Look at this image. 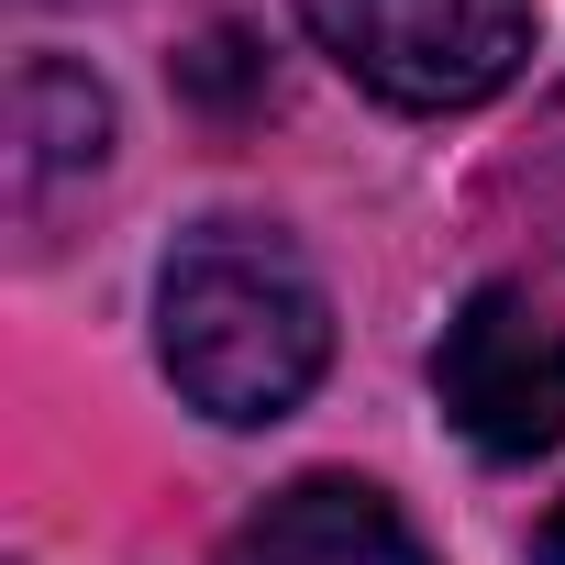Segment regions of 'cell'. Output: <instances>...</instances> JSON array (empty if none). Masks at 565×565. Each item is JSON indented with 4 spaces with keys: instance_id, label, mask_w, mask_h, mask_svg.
<instances>
[{
    "instance_id": "1",
    "label": "cell",
    "mask_w": 565,
    "mask_h": 565,
    "mask_svg": "<svg viewBox=\"0 0 565 565\" xmlns=\"http://www.w3.org/2000/svg\"><path fill=\"white\" fill-rule=\"evenodd\" d=\"M156 355L222 433L289 422L333 366V289L266 222H200L156 266Z\"/></svg>"
},
{
    "instance_id": "2",
    "label": "cell",
    "mask_w": 565,
    "mask_h": 565,
    "mask_svg": "<svg viewBox=\"0 0 565 565\" xmlns=\"http://www.w3.org/2000/svg\"><path fill=\"white\" fill-rule=\"evenodd\" d=\"M311 45L388 111H477L532 67V0H300Z\"/></svg>"
},
{
    "instance_id": "3",
    "label": "cell",
    "mask_w": 565,
    "mask_h": 565,
    "mask_svg": "<svg viewBox=\"0 0 565 565\" xmlns=\"http://www.w3.org/2000/svg\"><path fill=\"white\" fill-rule=\"evenodd\" d=\"M433 388H444V411H455V433L477 455H543L565 433V322H543L532 289L488 277L444 322Z\"/></svg>"
},
{
    "instance_id": "4",
    "label": "cell",
    "mask_w": 565,
    "mask_h": 565,
    "mask_svg": "<svg viewBox=\"0 0 565 565\" xmlns=\"http://www.w3.org/2000/svg\"><path fill=\"white\" fill-rule=\"evenodd\" d=\"M222 565H433V543L411 532V510L366 477H300L277 488L233 543Z\"/></svg>"
},
{
    "instance_id": "5",
    "label": "cell",
    "mask_w": 565,
    "mask_h": 565,
    "mask_svg": "<svg viewBox=\"0 0 565 565\" xmlns=\"http://www.w3.org/2000/svg\"><path fill=\"white\" fill-rule=\"evenodd\" d=\"M100 167H111V100H100V78L67 67V56H34L12 78V211L45 222Z\"/></svg>"
},
{
    "instance_id": "6",
    "label": "cell",
    "mask_w": 565,
    "mask_h": 565,
    "mask_svg": "<svg viewBox=\"0 0 565 565\" xmlns=\"http://www.w3.org/2000/svg\"><path fill=\"white\" fill-rule=\"evenodd\" d=\"M532 554H543V565H565V499H554V521L532 532Z\"/></svg>"
}]
</instances>
